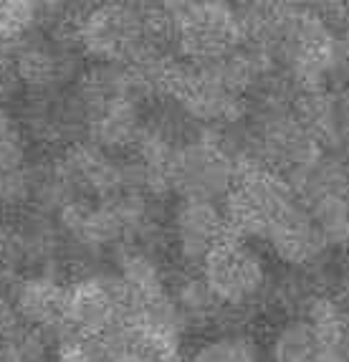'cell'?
<instances>
[{
    "label": "cell",
    "mask_w": 349,
    "mask_h": 362,
    "mask_svg": "<svg viewBox=\"0 0 349 362\" xmlns=\"http://www.w3.org/2000/svg\"><path fill=\"white\" fill-rule=\"evenodd\" d=\"M200 276L215 302L228 312H256L271 281V272L256 243L241 241L228 230L205 259Z\"/></svg>",
    "instance_id": "6da1fadb"
},
{
    "label": "cell",
    "mask_w": 349,
    "mask_h": 362,
    "mask_svg": "<svg viewBox=\"0 0 349 362\" xmlns=\"http://www.w3.org/2000/svg\"><path fill=\"white\" fill-rule=\"evenodd\" d=\"M225 218L223 208L203 200H180L170 223V241L180 259L182 272L203 269L211 251L223 241Z\"/></svg>",
    "instance_id": "3957f363"
},
{
    "label": "cell",
    "mask_w": 349,
    "mask_h": 362,
    "mask_svg": "<svg viewBox=\"0 0 349 362\" xmlns=\"http://www.w3.org/2000/svg\"><path fill=\"white\" fill-rule=\"evenodd\" d=\"M185 362H261V352L251 334L220 332L200 342Z\"/></svg>",
    "instance_id": "ba28073f"
},
{
    "label": "cell",
    "mask_w": 349,
    "mask_h": 362,
    "mask_svg": "<svg viewBox=\"0 0 349 362\" xmlns=\"http://www.w3.org/2000/svg\"><path fill=\"white\" fill-rule=\"evenodd\" d=\"M13 334H16V314H13V309L0 299V347H3Z\"/></svg>",
    "instance_id": "9c48e42d"
},
{
    "label": "cell",
    "mask_w": 349,
    "mask_h": 362,
    "mask_svg": "<svg viewBox=\"0 0 349 362\" xmlns=\"http://www.w3.org/2000/svg\"><path fill=\"white\" fill-rule=\"evenodd\" d=\"M314 226L324 235L326 246L349 251V193L329 195L307 208Z\"/></svg>",
    "instance_id": "52a82bcc"
},
{
    "label": "cell",
    "mask_w": 349,
    "mask_h": 362,
    "mask_svg": "<svg viewBox=\"0 0 349 362\" xmlns=\"http://www.w3.org/2000/svg\"><path fill=\"white\" fill-rule=\"evenodd\" d=\"M172 190L182 200L223 203L235 185V160L220 145L218 127H195L172 160Z\"/></svg>",
    "instance_id": "7a4b0ae2"
},
{
    "label": "cell",
    "mask_w": 349,
    "mask_h": 362,
    "mask_svg": "<svg viewBox=\"0 0 349 362\" xmlns=\"http://www.w3.org/2000/svg\"><path fill=\"white\" fill-rule=\"evenodd\" d=\"M167 294L187 327H223L225 309L215 302L213 291L198 272H182L167 284Z\"/></svg>",
    "instance_id": "5b68a950"
},
{
    "label": "cell",
    "mask_w": 349,
    "mask_h": 362,
    "mask_svg": "<svg viewBox=\"0 0 349 362\" xmlns=\"http://www.w3.org/2000/svg\"><path fill=\"white\" fill-rule=\"evenodd\" d=\"M264 243L286 269H309L319 264L329 254L324 235L314 226L312 216L301 203L283 213L276 223L268 228Z\"/></svg>",
    "instance_id": "277c9868"
},
{
    "label": "cell",
    "mask_w": 349,
    "mask_h": 362,
    "mask_svg": "<svg viewBox=\"0 0 349 362\" xmlns=\"http://www.w3.org/2000/svg\"><path fill=\"white\" fill-rule=\"evenodd\" d=\"M271 362H321L319 342L304 317H286L268 337Z\"/></svg>",
    "instance_id": "8992f818"
}]
</instances>
